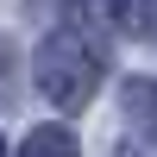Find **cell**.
<instances>
[{"label":"cell","mask_w":157,"mask_h":157,"mask_svg":"<svg viewBox=\"0 0 157 157\" xmlns=\"http://www.w3.org/2000/svg\"><path fill=\"white\" fill-rule=\"evenodd\" d=\"M113 157H138V151H132V145H126V151H113Z\"/></svg>","instance_id":"7"},{"label":"cell","mask_w":157,"mask_h":157,"mask_svg":"<svg viewBox=\"0 0 157 157\" xmlns=\"http://www.w3.org/2000/svg\"><path fill=\"white\" fill-rule=\"evenodd\" d=\"M13 69H19V50H13L6 38H0V94H6V88H13Z\"/></svg>","instance_id":"6"},{"label":"cell","mask_w":157,"mask_h":157,"mask_svg":"<svg viewBox=\"0 0 157 157\" xmlns=\"http://www.w3.org/2000/svg\"><path fill=\"white\" fill-rule=\"evenodd\" d=\"M19 157H82V151H75V132H63V126H32Z\"/></svg>","instance_id":"3"},{"label":"cell","mask_w":157,"mask_h":157,"mask_svg":"<svg viewBox=\"0 0 157 157\" xmlns=\"http://www.w3.org/2000/svg\"><path fill=\"white\" fill-rule=\"evenodd\" d=\"M101 75H107L101 50H94V44H82L75 32L44 38V44H38V57H32V82H38V94H44L57 113H82L88 101H94Z\"/></svg>","instance_id":"1"},{"label":"cell","mask_w":157,"mask_h":157,"mask_svg":"<svg viewBox=\"0 0 157 157\" xmlns=\"http://www.w3.org/2000/svg\"><path fill=\"white\" fill-rule=\"evenodd\" d=\"M113 19L132 38H157V0H113Z\"/></svg>","instance_id":"4"},{"label":"cell","mask_w":157,"mask_h":157,"mask_svg":"<svg viewBox=\"0 0 157 157\" xmlns=\"http://www.w3.org/2000/svg\"><path fill=\"white\" fill-rule=\"evenodd\" d=\"M0 157H6V138H0Z\"/></svg>","instance_id":"8"},{"label":"cell","mask_w":157,"mask_h":157,"mask_svg":"<svg viewBox=\"0 0 157 157\" xmlns=\"http://www.w3.org/2000/svg\"><path fill=\"white\" fill-rule=\"evenodd\" d=\"M120 101H126V120H132L145 138H157V82H151V75H132Z\"/></svg>","instance_id":"2"},{"label":"cell","mask_w":157,"mask_h":157,"mask_svg":"<svg viewBox=\"0 0 157 157\" xmlns=\"http://www.w3.org/2000/svg\"><path fill=\"white\" fill-rule=\"evenodd\" d=\"M63 19H82V25H107L113 19V0H57Z\"/></svg>","instance_id":"5"}]
</instances>
